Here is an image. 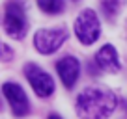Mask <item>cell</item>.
Listing matches in <instances>:
<instances>
[{
    "mask_svg": "<svg viewBox=\"0 0 127 119\" xmlns=\"http://www.w3.org/2000/svg\"><path fill=\"white\" fill-rule=\"evenodd\" d=\"M67 39L65 28H41L34 36V47L41 54H52L56 52Z\"/></svg>",
    "mask_w": 127,
    "mask_h": 119,
    "instance_id": "4",
    "label": "cell"
},
{
    "mask_svg": "<svg viewBox=\"0 0 127 119\" xmlns=\"http://www.w3.org/2000/svg\"><path fill=\"white\" fill-rule=\"evenodd\" d=\"M95 63L99 65L101 69L105 71H110V73H118L120 71V58H118V52L112 45H103V47L97 50L95 54Z\"/></svg>",
    "mask_w": 127,
    "mask_h": 119,
    "instance_id": "8",
    "label": "cell"
},
{
    "mask_svg": "<svg viewBox=\"0 0 127 119\" xmlns=\"http://www.w3.org/2000/svg\"><path fill=\"white\" fill-rule=\"evenodd\" d=\"M75 36L82 45H92L101 36V24L94 9H82L75 20Z\"/></svg>",
    "mask_w": 127,
    "mask_h": 119,
    "instance_id": "3",
    "label": "cell"
},
{
    "mask_svg": "<svg viewBox=\"0 0 127 119\" xmlns=\"http://www.w3.org/2000/svg\"><path fill=\"white\" fill-rule=\"evenodd\" d=\"M11 58H13V50L8 47V45L0 43V60H6V61H9Z\"/></svg>",
    "mask_w": 127,
    "mask_h": 119,
    "instance_id": "11",
    "label": "cell"
},
{
    "mask_svg": "<svg viewBox=\"0 0 127 119\" xmlns=\"http://www.w3.org/2000/svg\"><path fill=\"white\" fill-rule=\"evenodd\" d=\"M47 119H62V117H60L58 114H49V117H47Z\"/></svg>",
    "mask_w": 127,
    "mask_h": 119,
    "instance_id": "12",
    "label": "cell"
},
{
    "mask_svg": "<svg viewBox=\"0 0 127 119\" xmlns=\"http://www.w3.org/2000/svg\"><path fill=\"white\" fill-rule=\"evenodd\" d=\"M4 28L6 34L13 39H23L28 32V20H26V11L24 4L21 0H9L6 4V13H4Z\"/></svg>",
    "mask_w": 127,
    "mask_h": 119,
    "instance_id": "2",
    "label": "cell"
},
{
    "mask_svg": "<svg viewBox=\"0 0 127 119\" xmlns=\"http://www.w3.org/2000/svg\"><path fill=\"white\" fill-rule=\"evenodd\" d=\"M122 0H103L101 2V8H103V13L108 20H114L116 15L120 13V8H122Z\"/></svg>",
    "mask_w": 127,
    "mask_h": 119,
    "instance_id": "10",
    "label": "cell"
},
{
    "mask_svg": "<svg viewBox=\"0 0 127 119\" xmlns=\"http://www.w3.org/2000/svg\"><path fill=\"white\" fill-rule=\"evenodd\" d=\"M56 71L64 86L67 89H73V86L80 76V61L75 56H64L62 60L56 61Z\"/></svg>",
    "mask_w": 127,
    "mask_h": 119,
    "instance_id": "7",
    "label": "cell"
},
{
    "mask_svg": "<svg viewBox=\"0 0 127 119\" xmlns=\"http://www.w3.org/2000/svg\"><path fill=\"white\" fill-rule=\"evenodd\" d=\"M37 6L49 15H58L64 11V0H37Z\"/></svg>",
    "mask_w": 127,
    "mask_h": 119,
    "instance_id": "9",
    "label": "cell"
},
{
    "mask_svg": "<svg viewBox=\"0 0 127 119\" xmlns=\"http://www.w3.org/2000/svg\"><path fill=\"white\" fill-rule=\"evenodd\" d=\"M0 106H2V102H0Z\"/></svg>",
    "mask_w": 127,
    "mask_h": 119,
    "instance_id": "13",
    "label": "cell"
},
{
    "mask_svg": "<svg viewBox=\"0 0 127 119\" xmlns=\"http://www.w3.org/2000/svg\"><path fill=\"white\" fill-rule=\"evenodd\" d=\"M118 108V97L105 86H90L79 93L75 102L80 119H108Z\"/></svg>",
    "mask_w": 127,
    "mask_h": 119,
    "instance_id": "1",
    "label": "cell"
},
{
    "mask_svg": "<svg viewBox=\"0 0 127 119\" xmlns=\"http://www.w3.org/2000/svg\"><path fill=\"white\" fill-rule=\"evenodd\" d=\"M24 76H26V80L30 82L32 89L36 91L37 97L47 99V97H51L52 93H54V80H52V76L49 75L47 71H43L39 65L26 63L24 65Z\"/></svg>",
    "mask_w": 127,
    "mask_h": 119,
    "instance_id": "5",
    "label": "cell"
},
{
    "mask_svg": "<svg viewBox=\"0 0 127 119\" xmlns=\"http://www.w3.org/2000/svg\"><path fill=\"white\" fill-rule=\"evenodd\" d=\"M2 91L4 97L8 100L9 108H11L13 115L15 117H24V115L30 112V102H28V97L24 93V89L15 82H6L2 86Z\"/></svg>",
    "mask_w": 127,
    "mask_h": 119,
    "instance_id": "6",
    "label": "cell"
}]
</instances>
